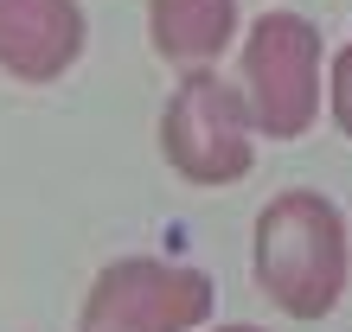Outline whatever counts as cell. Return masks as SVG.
I'll return each mask as SVG.
<instances>
[{"label":"cell","instance_id":"1","mask_svg":"<svg viewBox=\"0 0 352 332\" xmlns=\"http://www.w3.org/2000/svg\"><path fill=\"white\" fill-rule=\"evenodd\" d=\"M352 275V230L340 204L314 185H288L256 211L250 230V281L288 320H327Z\"/></svg>","mask_w":352,"mask_h":332},{"label":"cell","instance_id":"2","mask_svg":"<svg viewBox=\"0 0 352 332\" xmlns=\"http://www.w3.org/2000/svg\"><path fill=\"white\" fill-rule=\"evenodd\" d=\"M320 26L307 13L269 7L237 51V90L256 121V141H301L320 121Z\"/></svg>","mask_w":352,"mask_h":332},{"label":"cell","instance_id":"3","mask_svg":"<svg viewBox=\"0 0 352 332\" xmlns=\"http://www.w3.org/2000/svg\"><path fill=\"white\" fill-rule=\"evenodd\" d=\"M160 160L186 185H237L256 166V121L243 109L237 77L186 71L160 109Z\"/></svg>","mask_w":352,"mask_h":332},{"label":"cell","instance_id":"4","mask_svg":"<svg viewBox=\"0 0 352 332\" xmlns=\"http://www.w3.org/2000/svg\"><path fill=\"white\" fill-rule=\"evenodd\" d=\"M218 307V287L199 262L167 256H116L96 268L84 313V332H199Z\"/></svg>","mask_w":352,"mask_h":332},{"label":"cell","instance_id":"5","mask_svg":"<svg viewBox=\"0 0 352 332\" xmlns=\"http://www.w3.org/2000/svg\"><path fill=\"white\" fill-rule=\"evenodd\" d=\"M84 38L77 0H0V71L13 83H58L84 58Z\"/></svg>","mask_w":352,"mask_h":332},{"label":"cell","instance_id":"6","mask_svg":"<svg viewBox=\"0 0 352 332\" xmlns=\"http://www.w3.org/2000/svg\"><path fill=\"white\" fill-rule=\"evenodd\" d=\"M237 38V0H148V45L167 64L205 71Z\"/></svg>","mask_w":352,"mask_h":332},{"label":"cell","instance_id":"7","mask_svg":"<svg viewBox=\"0 0 352 332\" xmlns=\"http://www.w3.org/2000/svg\"><path fill=\"white\" fill-rule=\"evenodd\" d=\"M327 115H333V128L352 141V38L327 58Z\"/></svg>","mask_w":352,"mask_h":332},{"label":"cell","instance_id":"8","mask_svg":"<svg viewBox=\"0 0 352 332\" xmlns=\"http://www.w3.org/2000/svg\"><path fill=\"white\" fill-rule=\"evenodd\" d=\"M212 332H263V326H250V320H231V326H212Z\"/></svg>","mask_w":352,"mask_h":332}]
</instances>
